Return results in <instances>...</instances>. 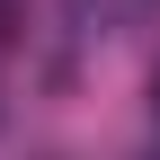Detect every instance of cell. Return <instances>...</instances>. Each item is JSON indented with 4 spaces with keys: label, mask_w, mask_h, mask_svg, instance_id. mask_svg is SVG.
Segmentation results:
<instances>
[{
    "label": "cell",
    "mask_w": 160,
    "mask_h": 160,
    "mask_svg": "<svg viewBox=\"0 0 160 160\" xmlns=\"http://www.w3.org/2000/svg\"><path fill=\"white\" fill-rule=\"evenodd\" d=\"M160 0H71V18H89V27H133V18H151Z\"/></svg>",
    "instance_id": "6da1fadb"
},
{
    "label": "cell",
    "mask_w": 160,
    "mask_h": 160,
    "mask_svg": "<svg viewBox=\"0 0 160 160\" xmlns=\"http://www.w3.org/2000/svg\"><path fill=\"white\" fill-rule=\"evenodd\" d=\"M151 107H160V71H151Z\"/></svg>",
    "instance_id": "7a4b0ae2"
}]
</instances>
